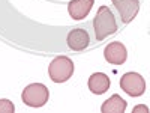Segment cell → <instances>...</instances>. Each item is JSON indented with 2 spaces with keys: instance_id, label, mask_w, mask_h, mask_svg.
Listing matches in <instances>:
<instances>
[{
  "instance_id": "5",
  "label": "cell",
  "mask_w": 150,
  "mask_h": 113,
  "mask_svg": "<svg viewBox=\"0 0 150 113\" xmlns=\"http://www.w3.org/2000/svg\"><path fill=\"white\" fill-rule=\"evenodd\" d=\"M116 11L119 12V17L123 24L131 23L140 11V2L138 0H111Z\"/></svg>"
},
{
  "instance_id": "1",
  "label": "cell",
  "mask_w": 150,
  "mask_h": 113,
  "mask_svg": "<svg viewBox=\"0 0 150 113\" xmlns=\"http://www.w3.org/2000/svg\"><path fill=\"white\" fill-rule=\"evenodd\" d=\"M93 30L96 41H104L107 36L114 35L117 32V21L108 6H99L96 15L93 18Z\"/></svg>"
},
{
  "instance_id": "12",
  "label": "cell",
  "mask_w": 150,
  "mask_h": 113,
  "mask_svg": "<svg viewBox=\"0 0 150 113\" xmlns=\"http://www.w3.org/2000/svg\"><path fill=\"white\" fill-rule=\"evenodd\" d=\"M134 113H138V112H144V113H149V107H146V106H137V107H134V110H132Z\"/></svg>"
},
{
  "instance_id": "7",
  "label": "cell",
  "mask_w": 150,
  "mask_h": 113,
  "mask_svg": "<svg viewBox=\"0 0 150 113\" xmlns=\"http://www.w3.org/2000/svg\"><path fill=\"white\" fill-rule=\"evenodd\" d=\"M104 56L105 60L111 65H123L128 59V51L122 42H111L105 47Z\"/></svg>"
},
{
  "instance_id": "11",
  "label": "cell",
  "mask_w": 150,
  "mask_h": 113,
  "mask_svg": "<svg viewBox=\"0 0 150 113\" xmlns=\"http://www.w3.org/2000/svg\"><path fill=\"white\" fill-rule=\"evenodd\" d=\"M15 112V106L12 104V101L9 99H0V113H14Z\"/></svg>"
},
{
  "instance_id": "6",
  "label": "cell",
  "mask_w": 150,
  "mask_h": 113,
  "mask_svg": "<svg viewBox=\"0 0 150 113\" xmlns=\"http://www.w3.org/2000/svg\"><path fill=\"white\" fill-rule=\"evenodd\" d=\"M66 44L72 51H83L90 45V35L83 27H75L68 33Z\"/></svg>"
},
{
  "instance_id": "8",
  "label": "cell",
  "mask_w": 150,
  "mask_h": 113,
  "mask_svg": "<svg viewBox=\"0 0 150 113\" xmlns=\"http://www.w3.org/2000/svg\"><path fill=\"white\" fill-rule=\"evenodd\" d=\"M95 5V0H71L68 3V12L74 20H84L90 14V11Z\"/></svg>"
},
{
  "instance_id": "3",
  "label": "cell",
  "mask_w": 150,
  "mask_h": 113,
  "mask_svg": "<svg viewBox=\"0 0 150 113\" xmlns=\"http://www.w3.org/2000/svg\"><path fill=\"white\" fill-rule=\"evenodd\" d=\"M48 98H50V91L42 83H32L24 87V91L21 94L23 103L29 107H35V109L45 106Z\"/></svg>"
},
{
  "instance_id": "2",
  "label": "cell",
  "mask_w": 150,
  "mask_h": 113,
  "mask_svg": "<svg viewBox=\"0 0 150 113\" xmlns=\"http://www.w3.org/2000/svg\"><path fill=\"white\" fill-rule=\"evenodd\" d=\"M48 74L54 83H65L74 74V62L68 56H57L50 64Z\"/></svg>"
},
{
  "instance_id": "9",
  "label": "cell",
  "mask_w": 150,
  "mask_h": 113,
  "mask_svg": "<svg viewBox=\"0 0 150 113\" xmlns=\"http://www.w3.org/2000/svg\"><path fill=\"white\" fill-rule=\"evenodd\" d=\"M111 86V80L107 74L104 72H95L89 77V89L95 95L105 94Z\"/></svg>"
},
{
  "instance_id": "4",
  "label": "cell",
  "mask_w": 150,
  "mask_h": 113,
  "mask_svg": "<svg viewBox=\"0 0 150 113\" xmlns=\"http://www.w3.org/2000/svg\"><path fill=\"white\" fill-rule=\"evenodd\" d=\"M120 87L129 97H141L146 92V82L138 72H126L120 79Z\"/></svg>"
},
{
  "instance_id": "10",
  "label": "cell",
  "mask_w": 150,
  "mask_h": 113,
  "mask_svg": "<svg viewBox=\"0 0 150 113\" xmlns=\"http://www.w3.org/2000/svg\"><path fill=\"white\" fill-rule=\"evenodd\" d=\"M126 107H128V103L119 94H114L104 101V104L101 106V112L102 113H123L126 110Z\"/></svg>"
}]
</instances>
